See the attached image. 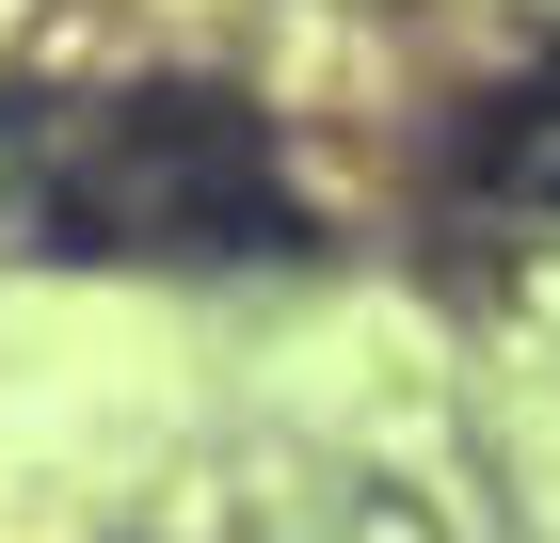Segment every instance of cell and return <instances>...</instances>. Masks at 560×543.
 Here are the masks:
<instances>
[{"mask_svg": "<svg viewBox=\"0 0 560 543\" xmlns=\"http://www.w3.org/2000/svg\"><path fill=\"white\" fill-rule=\"evenodd\" d=\"M33 224L65 256H289V192H272V128L241 96H96L33 176Z\"/></svg>", "mask_w": 560, "mask_h": 543, "instance_id": "cell-1", "label": "cell"}, {"mask_svg": "<svg viewBox=\"0 0 560 543\" xmlns=\"http://www.w3.org/2000/svg\"><path fill=\"white\" fill-rule=\"evenodd\" d=\"M465 176H480V192H528V209H560V81L480 96V113H465Z\"/></svg>", "mask_w": 560, "mask_h": 543, "instance_id": "cell-2", "label": "cell"}]
</instances>
